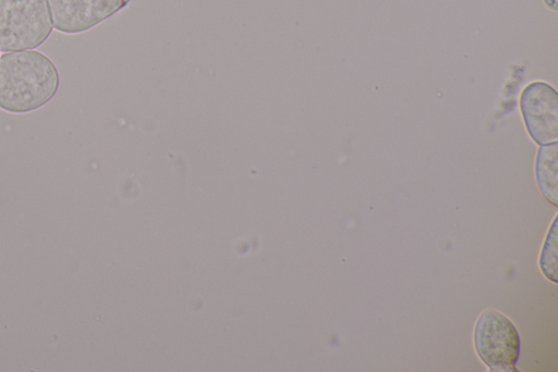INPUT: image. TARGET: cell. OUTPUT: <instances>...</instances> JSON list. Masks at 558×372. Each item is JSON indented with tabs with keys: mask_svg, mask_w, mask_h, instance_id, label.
<instances>
[{
	"mask_svg": "<svg viewBox=\"0 0 558 372\" xmlns=\"http://www.w3.org/2000/svg\"><path fill=\"white\" fill-rule=\"evenodd\" d=\"M557 216L553 220L551 226L545 238L538 264L542 273L549 280L557 283Z\"/></svg>",
	"mask_w": 558,
	"mask_h": 372,
	"instance_id": "cell-7",
	"label": "cell"
},
{
	"mask_svg": "<svg viewBox=\"0 0 558 372\" xmlns=\"http://www.w3.org/2000/svg\"><path fill=\"white\" fill-rule=\"evenodd\" d=\"M129 0H47L52 26L60 33L86 32L121 10Z\"/></svg>",
	"mask_w": 558,
	"mask_h": 372,
	"instance_id": "cell-5",
	"label": "cell"
},
{
	"mask_svg": "<svg viewBox=\"0 0 558 372\" xmlns=\"http://www.w3.org/2000/svg\"><path fill=\"white\" fill-rule=\"evenodd\" d=\"M52 32L47 0H0V50H29Z\"/></svg>",
	"mask_w": 558,
	"mask_h": 372,
	"instance_id": "cell-2",
	"label": "cell"
},
{
	"mask_svg": "<svg viewBox=\"0 0 558 372\" xmlns=\"http://www.w3.org/2000/svg\"><path fill=\"white\" fill-rule=\"evenodd\" d=\"M558 146L557 142L541 145L535 160V179L543 196L558 205Z\"/></svg>",
	"mask_w": 558,
	"mask_h": 372,
	"instance_id": "cell-6",
	"label": "cell"
},
{
	"mask_svg": "<svg viewBox=\"0 0 558 372\" xmlns=\"http://www.w3.org/2000/svg\"><path fill=\"white\" fill-rule=\"evenodd\" d=\"M473 343L478 358L490 371H517L520 336L512 321L501 312L486 309L480 314Z\"/></svg>",
	"mask_w": 558,
	"mask_h": 372,
	"instance_id": "cell-3",
	"label": "cell"
},
{
	"mask_svg": "<svg viewBox=\"0 0 558 372\" xmlns=\"http://www.w3.org/2000/svg\"><path fill=\"white\" fill-rule=\"evenodd\" d=\"M521 112L526 130L538 145L558 140V94L543 82L526 85L520 99Z\"/></svg>",
	"mask_w": 558,
	"mask_h": 372,
	"instance_id": "cell-4",
	"label": "cell"
},
{
	"mask_svg": "<svg viewBox=\"0 0 558 372\" xmlns=\"http://www.w3.org/2000/svg\"><path fill=\"white\" fill-rule=\"evenodd\" d=\"M59 73L52 61L35 50L0 56V109L12 113L34 111L56 95Z\"/></svg>",
	"mask_w": 558,
	"mask_h": 372,
	"instance_id": "cell-1",
	"label": "cell"
}]
</instances>
